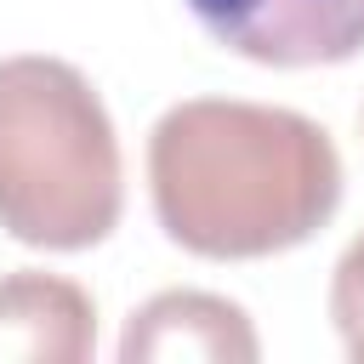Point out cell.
Here are the masks:
<instances>
[{"label": "cell", "mask_w": 364, "mask_h": 364, "mask_svg": "<svg viewBox=\"0 0 364 364\" xmlns=\"http://www.w3.org/2000/svg\"><path fill=\"white\" fill-rule=\"evenodd\" d=\"M119 210V136L91 80L63 57H0V228L34 250H91Z\"/></svg>", "instance_id": "2"}, {"label": "cell", "mask_w": 364, "mask_h": 364, "mask_svg": "<svg viewBox=\"0 0 364 364\" xmlns=\"http://www.w3.org/2000/svg\"><path fill=\"white\" fill-rule=\"evenodd\" d=\"M148 193L171 245L256 262L307 245L341 205V154L296 108L193 97L148 131Z\"/></svg>", "instance_id": "1"}, {"label": "cell", "mask_w": 364, "mask_h": 364, "mask_svg": "<svg viewBox=\"0 0 364 364\" xmlns=\"http://www.w3.org/2000/svg\"><path fill=\"white\" fill-rule=\"evenodd\" d=\"M256 364L262 341L239 301L210 290L148 296L119 336V364Z\"/></svg>", "instance_id": "4"}, {"label": "cell", "mask_w": 364, "mask_h": 364, "mask_svg": "<svg viewBox=\"0 0 364 364\" xmlns=\"http://www.w3.org/2000/svg\"><path fill=\"white\" fill-rule=\"evenodd\" d=\"M97 353V301L40 267L0 279V364H85Z\"/></svg>", "instance_id": "5"}, {"label": "cell", "mask_w": 364, "mask_h": 364, "mask_svg": "<svg viewBox=\"0 0 364 364\" xmlns=\"http://www.w3.org/2000/svg\"><path fill=\"white\" fill-rule=\"evenodd\" d=\"M193 23L245 63L324 68L364 51V0H188Z\"/></svg>", "instance_id": "3"}, {"label": "cell", "mask_w": 364, "mask_h": 364, "mask_svg": "<svg viewBox=\"0 0 364 364\" xmlns=\"http://www.w3.org/2000/svg\"><path fill=\"white\" fill-rule=\"evenodd\" d=\"M330 318H336L347 358L364 364V233L341 250V262L330 273Z\"/></svg>", "instance_id": "6"}]
</instances>
